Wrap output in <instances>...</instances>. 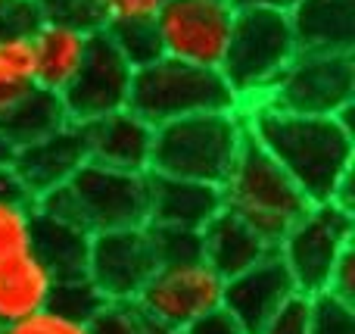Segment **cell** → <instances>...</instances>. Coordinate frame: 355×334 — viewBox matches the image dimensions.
<instances>
[{
  "instance_id": "cell-1",
  "label": "cell",
  "mask_w": 355,
  "mask_h": 334,
  "mask_svg": "<svg viewBox=\"0 0 355 334\" xmlns=\"http://www.w3.org/2000/svg\"><path fill=\"white\" fill-rule=\"evenodd\" d=\"M250 137L296 181L309 203L334 200L352 210V156L355 137L349 112L306 116L275 106H243Z\"/></svg>"
},
{
  "instance_id": "cell-2",
  "label": "cell",
  "mask_w": 355,
  "mask_h": 334,
  "mask_svg": "<svg viewBox=\"0 0 355 334\" xmlns=\"http://www.w3.org/2000/svg\"><path fill=\"white\" fill-rule=\"evenodd\" d=\"M37 212L66 219L87 235L150 225V172H119L85 162L66 185L35 200Z\"/></svg>"
},
{
  "instance_id": "cell-3",
  "label": "cell",
  "mask_w": 355,
  "mask_h": 334,
  "mask_svg": "<svg viewBox=\"0 0 355 334\" xmlns=\"http://www.w3.org/2000/svg\"><path fill=\"white\" fill-rule=\"evenodd\" d=\"M243 110L196 112L153 128L150 172L221 187L246 141Z\"/></svg>"
},
{
  "instance_id": "cell-4",
  "label": "cell",
  "mask_w": 355,
  "mask_h": 334,
  "mask_svg": "<svg viewBox=\"0 0 355 334\" xmlns=\"http://www.w3.org/2000/svg\"><path fill=\"white\" fill-rule=\"evenodd\" d=\"M296 37L287 10L277 6H237L231 25V41L218 62L237 106L262 103L277 75L296 56Z\"/></svg>"
},
{
  "instance_id": "cell-5",
  "label": "cell",
  "mask_w": 355,
  "mask_h": 334,
  "mask_svg": "<svg viewBox=\"0 0 355 334\" xmlns=\"http://www.w3.org/2000/svg\"><path fill=\"white\" fill-rule=\"evenodd\" d=\"M221 203L256 228L268 244H277L284 231L306 212L309 197L296 181L246 135L227 178L221 181Z\"/></svg>"
},
{
  "instance_id": "cell-6",
  "label": "cell",
  "mask_w": 355,
  "mask_h": 334,
  "mask_svg": "<svg viewBox=\"0 0 355 334\" xmlns=\"http://www.w3.org/2000/svg\"><path fill=\"white\" fill-rule=\"evenodd\" d=\"M128 110L156 128L196 112L237 110V97L231 94L218 69L159 56L135 69Z\"/></svg>"
},
{
  "instance_id": "cell-7",
  "label": "cell",
  "mask_w": 355,
  "mask_h": 334,
  "mask_svg": "<svg viewBox=\"0 0 355 334\" xmlns=\"http://www.w3.org/2000/svg\"><path fill=\"white\" fill-rule=\"evenodd\" d=\"M349 247H352V210L334 203V200L309 203L306 212L275 244L296 291L309 294V297L327 291L340 256Z\"/></svg>"
},
{
  "instance_id": "cell-8",
  "label": "cell",
  "mask_w": 355,
  "mask_h": 334,
  "mask_svg": "<svg viewBox=\"0 0 355 334\" xmlns=\"http://www.w3.org/2000/svg\"><path fill=\"white\" fill-rule=\"evenodd\" d=\"M355 100V56L340 50H296L262 103L284 112L340 116Z\"/></svg>"
},
{
  "instance_id": "cell-9",
  "label": "cell",
  "mask_w": 355,
  "mask_h": 334,
  "mask_svg": "<svg viewBox=\"0 0 355 334\" xmlns=\"http://www.w3.org/2000/svg\"><path fill=\"white\" fill-rule=\"evenodd\" d=\"M234 0H166L153 28L162 56L218 69L231 41Z\"/></svg>"
},
{
  "instance_id": "cell-10",
  "label": "cell",
  "mask_w": 355,
  "mask_h": 334,
  "mask_svg": "<svg viewBox=\"0 0 355 334\" xmlns=\"http://www.w3.org/2000/svg\"><path fill=\"white\" fill-rule=\"evenodd\" d=\"M221 291L225 278L200 256L184 262H159L135 303L147 319L181 331L193 319L218 310Z\"/></svg>"
},
{
  "instance_id": "cell-11",
  "label": "cell",
  "mask_w": 355,
  "mask_h": 334,
  "mask_svg": "<svg viewBox=\"0 0 355 334\" xmlns=\"http://www.w3.org/2000/svg\"><path fill=\"white\" fill-rule=\"evenodd\" d=\"M131 78H135V66L119 50L112 35L106 28H94L78 72L60 91L69 122L85 125L116 110H125L131 94Z\"/></svg>"
},
{
  "instance_id": "cell-12",
  "label": "cell",
  "mask_w": 355,
  "mask_h": 334,
  "mask_svg": "<svg viewBox=\"0 0 355 334\" xmlns=\"http://www.w3.org/2000/svg\"><path fill=\"white\" fill-rule=\"evenodd\" d=\"M156 266L159 260H156L147 225L100 231V235H91L85 278L97 287L106 303H135Z\"/></svg>"
},
{
  "instance_id": "cell-13",
  "label": "cell",
  "mask_w": 355,
  "mask_h": 334,
  "mask_svg": "<svg viewBox=\"0 0 355 334\" xmlns=\"http://www.w3.org/2000/svg\"><path fill=\"white\" fill-rule=\"evenodd\" d=\"M85 162H87L85 128L78 122H66L62 128L50 131L41 141L16 147L10 169L16 175L19 187L31 200H37L44 194H50L53 187L66 185Z\"/></svg>"
},
{
  "instance_id": "cell-14",
  "label": "cell",
  "mask_w": 355,
  "mask_h": 334,
  "mask_svg": "<svg viewBox=\"0 0 355 334\" xmlns=\"http://www.w3.org/2000/svg\"><path fill=\"white\" fill-rule=\"evenodd\" d=\"M296 294V285L290 278L284 260L277 250L252 262L250 269L225 278V291H221V310H227L237 325L246 334H259L262 325L281 310V303Z\"/></svg>"
},
{
  "instance_id": "cell-15",
  "label": "cell",
  "mask_w": 355,
  "mask_h": 334,
  "mask_svg": "<svg viewBox=\"0 0 355 334\" xmlns=\"http://www.w3.org/2000/svg\"><path fill=\"white\" fill-rule=\"evenodd\" d=\"M81 128H85L87 162L119 169V172H150L153 125L144 122L128 106L85 122Z\"/></svg>"
},
{
  "instance_id": "cell-16",
  "label": "cell",
  "mask_w": 355,
  "mask_h": 334,
  "mask_svg": "<svg viewBox=\"0 0 355 334\" xmlns=\"http://www.w3.org/2000/svg\"><path fill=\"white\" fill-rule=\"evenodd\" d=\"M94 25L69 16H47L44 12L41 25L35 28V81L37 87L60 94L78 72L81 60L87 53Z\"/></svg>"
},
{
  "instance_id": "cell-17",
  "label": "cell",
  "mask_w": 355,
  "mask_h": 334,
  "mask_svg": "<svg viewBox=\"0 0 355 334\" xmlns=\"http://www.w3.org/2000/svg\"><path fill=\"white\" fill-rule=\"evenodd\" d=\"M221 206V187L150 172V225L200 231Z\"/></svg>"
},
{
  "instance_id": "cell-18",
  "label": "cell",
  "mask_w": 355,
  "mask_h": 334,
  "mask_svg": "<svg viewBox=\"0 0 355 334\" xmlns=\"http://www.w3.org/2000/svg\"><path fill=\"white\" fill-rule=\"evenodd\" d=\"M271 250L275 244H268L256 228H250L243 219L234 216L225 206L200 228V253L221 278H231V275L250 269Z\"/></svg>"
},
{
  "instance_id": "cell-19",
  "label": "cell",
  "mask_w": 355,
  "mask_h": 334,
  "mask_svg": "<svg viewBox=\"0 0 355 334\" xmlns=\"http://www.w3.org/2000/svg\"><path fill=\"white\" fill-rule=\"evenodd\" d=\"M287 16L300 50H355V0H296Z\"/></svg>"
},
{
  "instance_id": "cell-20",
  "label": "cell",
  "mask_w": 355,
  "mask_h": 334,
  "mask_svg": "<svg viewBox=\"0 0 355 334\" xmlns=\"http://www.w3.org/2000/svg\"><path fill=\"white\" fill-rule=\"evenodd\" d=\"M56 278L35 250L0 262V328L50 306Z\"/></svg>"
},
{
  "instance_id": "cell-21",
  "label": "cell",
  "mask_w": 355,
  "mask_h": 334,
  "mask_svg": "<svg viewBox=\"0 0 355 334\" xmlns=\"http://www.w3.org/2000/svg\"><path fill=\"white\" fill-rule=\"evenodd\" d=\"M87 247L91 235L66 219L47 216L35 210V231H31V250L44 260V266L53 272L56 281L81 278L87 266Z\"/></svg>"
},
{
  "instance_id": "cell-22",
  "label": "cell",
  "mask_w": 355,
  "mask_h": 334,
  "mask_svg": "<svg viewBox=\"0 0 355 334\" xmlns=\"http://www.w3.org/2000/svg\"><path fill=\"white\" fill-rule=\"evenodd\" d=\"M66 122L69 116L60 94L35 85L0 116V131L6 135V141L12 147H25V144L41 141L50 131L62 128Z\"/></svg>"
},
{
  "instance_id": "cell-23",
  "label": "cell",
  "mask_w": 355,
  "mask_h": 334,
  "mask_svg": "<svg viewBox=\"0 0 355 334\" xmlns=\"http://www.w3.org/2000/svg\"><path fill=\"white\" fill-rule=\"evenodd\" d=\"M35 85V41H31V35L0 25V116Z\"/></svg>"
},
{
  "instance_id": "cell-24",
  "label": "cell",
  "mask_w": 355,
  "mask_h": 334,
  "mask_svg": "<svg viewBox=\"0 0 355 334\" xmlns=\"http://www.w3.org/2000/svg\"><path fill=\"white\" fill-rule=\"evenodd\" d=\"M35 231V200L22 191L0 194V262L31 250Z\"/></svg>"
},
{
  "instance_id": "cell-25",
  "label": "cell",
  "mask_w": 355,
  "mask_h": 334,
  "mask_svg": "<svg viewBox=\"0 0 355 334\" xmlns=\"http://www.w3.org/2000/svg\"><path fill=\"white\" fill-rule=\"evenodd\" d=\"M166 0H94V25L97 28H122V25H153Z\"/></svg>"
},
{
  "instance_id": "cell-26",
  "label": "cell",
  "mask_w": 355,
  "mask_h": 334,
  "mask_svg": "<svg viewBox=\"0 0 355 334\" xmlns=\"http://www.w3.org/2000/svg\"><path fill=\"white\" fill-rule=\"evenodd\" d=\"M106 300L97 294V287L81 275V278H62L56 281L53 287V297H50V306L72 319H81V322H91L94 316L100 312Z\"/></svg>"
},
{
  "instance_id": "cell-27",
  "label": "cell",
  "mask_w": 355,
  "mask_h": 334,
  "mask_svg": "<svg viewBox=\"0 0 355 334\" xmlns=\"http://www.w3.org/2000/svg\"><path fill=\"white\" fill-rule=\"evenodd\" d=\"M159 262H184L200 260V231L193 228H172V225H147Z\"/></svg>"
},
{
  "instance_id": "cell-28",
  "label": "cell",
  "mask_w": 355,
  "mask_h": 334,
  "mask_svg": "<svg viewBox=\"0 0 355 334\" xmlns=\"http://www.w3.org/2000/svg\"><path fill=\"white\" fill-rule=\"evenodd\" d=\"M312 334H355V303L321 291L312 297Z\"/></svg>"
},
{
  "instance_id": "cell-29",
  "label": "cell",
  "mask_w": 355,
  "mask_h": 334,
  "mask_svg": "<svg viewBox=\"0 0 355 334\" xmlns=\"http://www.w3.org/2000/svg\"><path fill=\"white\" fill-rule=\"evenodd\" d=\"M0 334H91V325L66 316V312L53 310V306H44L35 316L19 319V322L0 328Z\"/></svg>"
},
{
  "instance_id": "cell-30",
  "label": "cell",
  "mask_w": 355,
  "mask_h": 334,
  "mask_svg": "<svg viewBox=\"0 0 355 334\" xmlns=\"http://www.w3.org/2000/svg\"><path fill=\"white\" fill-rule=\"evenodd\" d=\"M112 41L119 44L125 56H128L131 66H147V62L159 60V37H156L153 25H122V28H110Z\"/></svg>"
},
{
  "instance_id": "cell-31",
  "label": "cell",
  "mask_w": 355,
  "mask_h": 334,
  "mask_svg": "<svg viewBox=\"0 0 355 334\" xmlns=\"http://www.w3.org/2000/svg\"><path fill=\"white\" fill-rule=\"evenodd\" d=\"M259 334H312V297L296 291L281 303V310L262 325Z\"/></svg>"
},
{
  "instance_id": "cell-32",
  "label": "cell",
  "mask_w": 355,
  "mask_h": 334,
  "mask_svg": "<svg viewBox=\"0 0 355 334\" xmlns=\"http://www.w3.org/2000/svg\"><path fill=\"white\" fill-rule=\"evenodd\" d=\"M87 325L91 334H144L147 316L137 310V303H103Z\"/></svg>"
},
{
  "instance_id": "cell-33",
  "label": "cell",
  "mask_w": 355,
  "mask_h": 334,
  "mask_svg": "<svg viewBox=\"0 0 355 334\" xmlns=\"http://www.w3.org/2000/svg\"><path fill=\"white\" fill-rule=\"evenodd\" d=\"M181 334H246V331L240 328L231 312L218 306V310H212V312H206V316L193 319L190 325H184Z\"/></svg>"
},
{
  "instance_id": "cell-34",
  "label": "cell",
  "mask_w": 355,
  "mask_h": 334,
  "mask_svg": "<svg viewBox=\"0 0 355 334\" xmlns=\"http://www.w3.org/2000/svg\"><path fill=\"white\" fill-rule=\"evenodd\" d=\"M296 0H234V6H277V10H290Z\"/></svg>"
},
{
  "instance_id": "cell-35",
  "label": "cell",
  "mask_w": 355,
  "mask_h": 334,
  "mask_svg": "<svg viewBox=\"0 0 355 334\" xmlns=\"http://www.w3.org/2000/svg\"><path fill=\"white\" fill-rule=\"evenodd\" d=\"M12 153H16V147H12L10 141H6V135L0 131V169H6L12 162Z\"/></svg>"
},
{
  "instance_id": "cell-36",
  "label": "cell",
  "mask_w": 355,
  "mask_h": 334,
  "mask_svg": "<svg viewBox=\"0 0 355 334\" xmlns=\"http://www.w3.org/2000/svg\"><path fill=\"white\" fill-rule=\"evenodd\" d=\"M144 334H181V331L166 328V325H159V322H153V319H147V331H144Z\"/></svg>"
},
{
  "instance_id": "cell-37",
  "label": "cell",
  "mask_w": 355,
  "mask_h": 334,
  "mask_svg": "<svg viewBox=\"0 0 355 334\" xmlns=\"http://www.w3.org/2000/svg\"><path fill=\"white\" fill-rule=\"evenodd\" d=\"M6 6H10V0H0V19H3V12H6Z\"/></svg>"
}]
</instances>
